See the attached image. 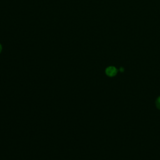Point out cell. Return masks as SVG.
Returning a JSON list of instances; mask_svg holds the SVG:
<instances>
[{
    "instance_id": "cell-1",
    "label": "cell",
    "mask_w": 160,
    "mask_h": 160,
    "mask_svg": "<svg viewBox=\"0 0 160 160\" xmlns=\"http://www.w3.org/2000/svg\"><path fill=\"white\" fill-rule=\"evenodd\" d=\"M106 74L109 77H114L118 73V69L114 66H109L105 69Z\"/></svg>"
},
{
    "instance_id": "cell-2",
    "label": "cell",
    "mask_w": 160,
    "mask_h": 160,
    "mask_svg": "<svg viewBox=\"0 0 160 160\" xmlns=\"http://www.w3.org/2000/svg\"><path fill=\"white\" fill-rule=\"evenodd\" d=\"M155 104H156V108L160 110V96L157 98L156 102H155Z\"/></svg>"
},
{
    "instance_id": "cell-3",
    "label": "cell",
    "mask_w": 160,
    "mask_h": 160,
    "mask_svg": "<svg viewBox=\"0 0 160 160\" xmlns=\"http://www.w3.org/2000/svg\"><path fill=\"white\" fill-rule=\"evenodd\" d=\"M1 51H2V46H1V44H0V53H1Z\"/></svg>"
}]
</instances>
